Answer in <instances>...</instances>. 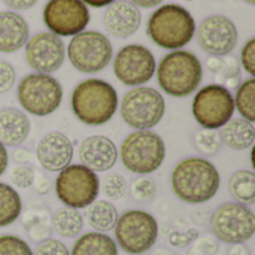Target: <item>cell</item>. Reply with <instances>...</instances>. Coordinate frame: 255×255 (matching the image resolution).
I'll return each mask as SVG.
<instances>
[{"mask_svg":"<svg viewBox=\"0 0 255 255\" xmlns=\"http://www.w3.org/2000/svg\"><path fill=\"white\" fill-rule=\"evenodd\" d=\"M36 155L37 161L45 170L52 173L61 172L70 166L73 158V145L66 134L60 131H51L40 139Z\"/></svg>","mask_w":255,"mask_h":255,"instance_id":"obj_17","label":"cell"},{"mask_svg":"<svg viewBox=\"0 0 255 255\" xmlns=\"http://www.w3.org/2000/svg\"><path fill=\"white\" fill-rule=\"evenodd\" d=\"M166 111L163 96L149 87H139L128 91L121 102V117L127 126L136 130L155 127Z\"/></svg>","mask_w":255,"mask_h":255,"instance_id":"obj_10","label":"cell"},{"mask_svg":"<svg viewBox=\"0 0 255 255\" xmlns=\"http://www.w3.org/2000/svg\"><path fill=\"white\" fill-rule=\"evenodd\" d=\"M43 21L55 36H76L90 22V10L81 0H49L43 9Z\"/></svg>","mask_w":255,"mask_h":255,"instance_id":"obj_13","label":"cell"},{"mask_svg":"<svg viewBox=\"0 0 255 255\" xmlns=\"http://www.w3.org/2000/svg\"><path fill=\"white\" fill-rule=\"evenodd\" d=\"M200 60L190 51L176 49L169 52L158 64L157 79L161 90L172 97L193 94L202 81Z\"/></svg>","mask_w":255,"mask_h":255,"instance_id":"obj_4","label":"cell"},{"mask_svg":"<svg viewBox=\"0 0 255 255\" xmlns=\"http://www.w3.org/2000/svg\"><path fill=\"white\" fill-rule=\"evenodd\" d=\"M230 255H250V251H248L245 247H242L241 244H236V245L232 248Z\"/></svg>","mask_w":255,"mask_h":255,"instance_id":"obj_47","label":"cell"},{"mask_svg":"<svg viewBox=\"0 0 255 255\" xmlns=\"http://www.w3.org/2000/svg\"><path fill=\"white\" fill-rule=\"evenodd\" d=\"M63 88L60 82L45 73H30L18 85V100L31 115L46 117L60 106Z\"/></svg>","mask_w":255,"mask_h":255,"instance_id":"obj_8","label":"cell"},{"mask_svg":"<svg viewBox=\"0 0 255 255\" xmlns=\"http://www.w3.org/2000/svg\"><path fill=\"white\" fill-rule=\"evenodd\" d=\"M114 72L124 85H142L154 76L155 58L152 52L142 45H127L117 54Z\"/></svg>","mask_w":255,"mask_h":255,"instance_id":"obj_14","label":"cell"},{"mask_svg":"<svg viewBox=\"0 0 255 255\" xmlns=\"http://www.w3.org/2000/svg\"><path fill=\"white\" fill-rule=\"evenodd\" d=\"M7 161H9V157H7V151L6 148L0 143V176L4 173L6 167H7Z\"/></svg>","mask_w":255,"mask_h":255,"instance_id":"obj_44","label":"cell"},{"mask_svg":"<svg viewBox=\"0 0 255 255\" xmlns=\"http://www.w3.org/2000/svg\"><path fill=\"white\" fill-rule=\"evenodd\" d=\"M163 0H131V3L134 6H140V7H154L157 4H160Z\"/></svg>","mask_w":255,"mask_h":255,"instance_id":"obj_46","label":"cell"},{"mask_svg":"<svg viewBox=\"0 0 255 255\" xmlns=\"http://www.w3.org/2000/svg\"><path fill=\"white\" fill-rule=\"evenodd\" d=\"M33 255H70V253L63 242L57 239H45L36 247Z\"/></svg>","mask_w":255,"mask_h":255,"instance_id":"obj_36","label":"cell"},{"mask_svg":"<svg viewBox=\"0 0 255 255\" xmlns=\"http://www.w3.org/2000/svg\"><path fill=\"white\" fill-rule=\"evenodd\" d=\"M70 255H118V247L108 235L91 232L73 244Z\"/></svg>","mask_w":255,"mask_h":255,"instance_id":"obj_23","label":"cell"},{"mask_svg":"<svg viewBox=\"0 0 255 255\" xmlns=\"http://www.w3.org/2000/svg\"><path fill=\"white\" fill-rule=\"evenodd\" d=\"M30 133L28 117L15 109L6 108L0 112V143L6 146H19Z\"/></svg>","mask_w":255,"mask_h":255,"instance_id":"obj_21","label":"cell"},{"mask_svg":"<svg viewBox=\"0 0 255 255\" xmlns=\"http://www.w3.org/2000/svg\"><path fill=\"white\" fill-rule=\"evenodd\" d=\"M235 100V109L248 123L255 121V79L250 78L241 82Z\"/></svg>","mask_w":255,"mask_h":255,"instance_id":"obj_29","label":"cell"},{"mask_svg":"<svg viewBox=\"0 0 255 255\" xmlns=\"http://www.w3.org/2000/svg\"><path fill=\"white\" fill-rule=\"evenodd\" d=\"M10 182L18 188H28L33 185L34 181V170L27 164H19L10 169L9 172Z\"/></svg>","mask_w":255,"mask_h":255,"instance_id":"obj_33","label":"cell"},{"mask_svg":"<svg viewBox=\"0 0 255 255\" xmlns=\"http://www.w3.org/2000/svg\"><path fill=\"white\" fill-rule=\"evenodd\" d=\"M64 55L63 40L49 31L37 33L25 43L27 63L37 73L49 75L57 72L64 63Z\"/></svg>","mask_w":255,"mask_h":255,"instance_id":"obj_15","label":"cell"},{"mask_svg":"<svg viewBox=\"0 0 255 255\" xmlns=\"http://www.w3.org/2000/svg\"><path fill=\"white\" fill-rule=\"evenodd\" d=\"M221 178L206 158L191 157L181 161L172 173V188L185 203L199 205L211 200L220 190Z\"/></svg>","mask_w":255,"mask_h":255,"instance_id":"obj_1","label":"cell"},{"mask_svg":"<svg viewBox=\"0 0 255 255\" xmlns=\"http://www.w3.org/2000/svg\"><path fill=\"white\" fill-rule=\"evenodd\" d=\"M0 255H33L25 241L13 235L0 236Z\"/></svg>","mask_w":255,"mask_h":255,"instance_id":"obj_31","label":"cell"},{"mask_svg":"<svg viewBox=\"0 0 255 255\" xmlns=\"http://www.w3.org/2000/svg\"><path fill=\"white\" fill-rule=\"evenodd\" d=\"M78 155L82 161V166L97 173L106 172L115 166L118 149L106 136H90L81 142Z\"/></svg>","mask_w":255,"mask_h":255,"instance_id":"obj_18","label":"cell"},{"mask_svg":"<svg viewBox=\"0 0 255 255\" xmlns=\"http://www.w3.org/2000/svg\"><path fill=\"white\" fill-rule=\"evenodd\" d=\"M184 1H193V0H184Z\"/></svg>","mask_w":255,"mask_h":255,"instance_id":"obj_50","label":"cell"},{"mask_svg":"<svg viewBox=\"0 0 255 255\" xmlns=\"http://www.w3.org/2000/svg\"><path fill=\"white\" fill-rule=\"evenodd\" d=\"M224 66V60H221L220 57H212L208 60V69L214 73H220L223 70Z\"/></svg>","mask_w":255,"mask_h":255,"instance_id":"obj_42","label":"cell"},{"mask_svg":"<svg viewBox=\"0 0 255 255\" xmlns=\"http://www.w3.org/2000/svg\"><path fill=\"white\" fill-rule=\"evenodd\" d=\"M194 146L202 155H215L221 148V139L218 131L203 128L194 136Z\"/></svg>","mask_w":255,"mask_h":255,"instance_id":"obj_30","label":"cell"},{"mask_svg":"<svg viewBox=\"0 0 255 255\" xmlns=\"http://www.w3.org/2000/svg\"><path fill=\"white\" fill-rule=\"evenodd\" d=\"M105 27L106 30L118 37H128L137 31L142 15L137 6L127 0H115L108 6L105 12Z\"/></svg>","mask_w":255,"mask_h":255,"instance_id":"obj_19","label":"cell"},{"mask_svg":"<svg viewBox=\"0 0 255 255\" xmlns=\"http://www.w3.org/2000/svg\"><path fill=\"white\" fill-rule=\"evenodd\" d=\"M84 4L93 6V7H103V6H109L112 4L115 0H81Z\"/></svg>","mask_w":255,"mask_h":255,"instance_id":"obj_45","label":"cell"},{"mask_svg":"<svg viewBox=\"0 0 255 255\" xmlns=\"http://www.w3.org/2000/svg\"><path fill=\"white\" fill-rule=\"evenodd\" d=\"M15 84V70L7 61L0 60V94L7 93Z\"/></svg>","mask_w":255,"mask_h":255,"instance_id":"obj_38","label":"cell"},{"mask_svg":"<svg viewBox=\"0 0 255 255\" xmlns=\"http://www.w3.org/2000/svg\"><path fill=\"white\" fill-rule=\"evenodd\" d=\"M232 197L241 205H253L255 202V175L251 170H239L232 175L229 182Z\"/></svg>","mask_w":255,"mask_h":255,"instance_id":"obj_26","label":"cell"},{"mask_svg":"<svg viewBox=\"0 0 255 255\" xmlns=\"http://www.w3.org/2000/svg\"><path fill=\"white\" fill-rule=\"evenodd\" d=\"M120 155L127 170L137 175H148L163 164L166 145L160 134L149 130H139L124 139Z\"/></svg>","mask_w":255,"mask_h":255,"instance_id":"obj_5","label":"cell"},{"mask_svg":"<svg viewBox=\"0 0 255 255\" xmlns=\"http://www.w3.org/2000/svg\"><path fill=\"white\" fill-rule=\"evenodd\" d=\"M247 3H250V4H255V0H245Z\"/></svg>","mask_w":255,"mask_h":255,"instance_id":"obj_49","label":"cell"},{"mask_svg":"<svg viewBox=\"0 0 255 255\" xmlns=\"http://www.w3.org/2000/svg\"><path fill=\"white\" fill-rule=\"evenodd\" d=\"M223 82L227 85L226 88H236L239 84H241V73H239V66L236 63V58H227L224 61V66H223ZM220 72V73H221Z\"/></svg>","mask_w":255,"mask_h":255,"instance_id":"obj_35","label":"cell"},{"mask_svg":"<svg viewBox=\"0 0 255 255\" xmlns=\"http://www.w3.org/2000/svg\"><path fill=\"white\" fill-rule=\"evenodd\" d=\"M88 224L99 233L111 232L118 221V211L114 203L108 200H96L88 206L87 211Z\"/></svg>","mask_w":255,"mask_h":255,"instance_id":"obj_24","label":"cell"},{"mask_svg":"<svg viewBox=\"0 0 255 255\" xmlns=\"http://www.w3.org/2000/svg\"><path fill=\"white\" fill-rule=\"evenodd\" d=\"M212 229L226 244H244L254 236V212L241 203H224L212 215Z\"/></svg>","mask_w":255,"mask_h":255,"instance_id":"obj_12","label":"cell"},{"mask_svg":"<svg viewBox=\"0 0 255 255\" xmlns=\"http://www.w3.org/2000/svg\"><path fill=\"white\" fill-rule=\"evenodd\" d=\"M155 191H157V187H155L154 181L148 179V178L136 179L131 184V196H133V199H136L139 202L151 200L155 196Z\"/></svg>","mask_w":255,"mask_h":255,"instance_id":"obj_34","label":"cell"},{"mask_svg":"<svg viewBox=\"0 0 255 255\" xmlns=\"http://www.w3.org/2000/svg\"><path fill=\"white\" fill-rule=\"evenodd\" d=\"M199 236L197 230L191 229L188 230L187 233H179V232H173L170 233L169 236V242L172 247H176V248H184V247H188L193 241H196Z\"/></svg>","mask_w":255,"mask_h":255,"instance_id":"obj_39","label":"cell"},{"mask_svg":"<svg viewBox=\"0 0 255 255\" xmlns=\"http://www.w3.org/2000/svg\"><path fill=\"white\" fill-rule=\"evenodd\" d=\"M51 226L63 238H76L84 229V218L78 209L61 208L54 212Z\"/></svg>","mask_w":255,"mask_h":255,"instance_id":"obj_25","label":"cell"},{"mask_svg":"<svg viewBox=\"0 0 255 255\" xmlns=\"http://www.w3.org/2000/svg\"><path fill=\"white\" fill-rule=\"evenodd\" d=\"M55 193L67 208L84 209L97 200L100 182L97 175L82 164H72L58 172Z\"/></svg>","mask_w":255,"mask_h":255,"instance_id":"obj_7","label":"cell"},{"mask_svg":"<svg viewBox=\"0 0 255 255\" xmlns=\"http://www.w3.org/2000/svg\"><path fill=\"white\" fill-rule=\"evenodd\" d=\"M3 1L10 9H15V10H27V9L33 7L37 0H3Z\"/></svg>","mask_w":255,"mask_h":255,"instance_id":"obj_41","label":"cell"},{"mask_svg":"<svg viewBox=\"0 0 255 255\" xmlns=\"http://www.w3.org/2000/svg\"><path fill=\"white\" fill-rule=\"evenodd\" d=\"M127 193V182L120 173H111L103 181V194L111 200H120Z\"/></svg>","mask_w":255,"mask_h":255,"instance_id":"obj_32","label":"cell"},{"mask_svg":"<svg viewBox=\"0 0 255 255\" xmlns=\"http://www.w3.org/2000/svg\"><path fill=\"white\" fill-rule=\"evenodd\" d=\"M28 24L16 12H0V52L10 54L28 40Z\"/></svg>","mask_w":255,"mask_h":255,"instance_id":"obj_20","label":"cell"},{"mask_svg":"<svg viewBox=\"0 0 255 255\" xmlns=\"http://www.w3.org/2000/svg\"><path fill=\"white\" fill-rule=\"evenodd\" d=\"M22 203L19 194L7 184L0 182V227L10 226L21 215Z\"/></svg>","mask_w":255,"mask_h":255,"instance_id":"obj_27","label":"cell"},{"mask_svg":"<svg viewBox=\"0 0 255 255\" xmlns=\"http://www.w3.org/2000/svg\"><path fill=\"white\" fill-rule=\"evenodd\" d=\"M154 255H173V254H169V253H166L164 250H160V251H157Z\"/></svg>","mask_w":255,"mask_h":255,"instance_id":"obj_48","label":"cell"},{"mask_svg":"<svg viewBox=\"0 0 255 255\" xmlns=\"http://www.w3.org/2000/svg\"><path fill=\"white\" fill-rule=\"evenodd\" d=\"M13 158H15V161H16V163H19V164H25V163H28V161H30V152H28L27 149L19 148V149H16V152L13 154Z\"/></svg>","mask_w":255,"mask_h":255,"instance_id":"obj_43","label":"cell"},{"mask_svg":"<svg viewBox=\"0 0 255 255\" xmlns=\"http://www.w3.org/2000/svg\"><path fill=\"white\" fill-rule=\"evenodd\" d=\"M118 96L115 88L102 79L82 81L72 94V111L88 126L106 124L115 115Z\"/></svg>","mask_w":255,"mask_h":255,"instance_id":"obj_2","label":"cell"},{"mask_svg":"<svg viewBox=\"0 0 255 255\" xmlns=\"http://www.w3.org/2000/svg\"><path fill=\"white\" fill-rule=\"evenodd\" d=\"M197 40L203 51L215 57L227 55L238 43V30L235 22L227 16L212 15L199 25Z\"/></svg>","mask_w":255,"mask_h":255,"instance_id":"obj_16","label":"cell"},{"mask_svg":"<svg viewBox=\"0 0 255 255\" xmlns=\"http://www.w3.org/2000/svg\"><path fill=\"white\" fill-rule=\"evenodd\" d=\"M22 224H24L27 235H30V238L33 241L49 239L51 220H49V214L46 209L33 208V209L27 211L22 218Z\"/></svg>","mask_w":255,"mask_h":255,"instance_id":"obj_28","label":"cell"},{"mask_svg":"<svg viewBox=\"0 0 255 255\" xmlns=\"http://www.w3.org/2000/svg\"><path fill=\"white\" fill-rule=\"evenodd\" d=\"M235 111V100L230 90L220 84L203 87L193 100L194 120L208 130L221 128L233 118Z\"/></svg>","mask_w":255,"mask_h":255,"instance_id":"obj_11","label":"cell"},{"mask_svg":"<svg viewBox=\"0 0 255 255\" xmlns=\"http://www.w3.org/2000/svg\"><path fill=\"white\" fill-rule=\"evenodd\" d=\"M115 239L124 253L140 255L149 251L158 236L155 218L145 211H127L115 224Z\"/></svg>","mask_w":255,"mask_h":255,"instance_id":"obj_6","label":"cell"},{"mask_svg":"<svg viewBox=\"0 0 255 255\" xmlns=\"http://www.w3.org/2000/svg\"><path fill=\"white\" fill-rule=\"evenodd\" d=\"M111 40L99 31H81L72 37L67 55L72 66L82 73H97L112 60Z\"/></svg>","mask_w":255,"mask_h":255,"instance_id":"obj_9","label":"cell"},{"mask_svg":"<svg viewBox=\"0 0 255 255\" xmlns=\"http://www.w3.org/2000/svg\"><path fill=\"white\" fill-rule=\"evenodd\" d=\"M33 185L36 187V191L39 194H46L51 188V182L49 179L43 175V173H34V181H33Z\"/></svg>","mask_w":255,"mask_h":255,"instance_id":"obj_40","label":"cell"},{"mask_svg":"<svg viewBox=\"0 0 255 255\" xmlns=\"http://www.w3.org/2000/svg\"><path fill=\"white\" fill-rule=\"evenodd\" d=\"M241 57H242V64H244V69L254 78L255 76V39H250L245 46L242 48V52H241Z\"/></svg>","mask_w":255,"mask_h":255,"instance_id":"obj_37","label":"cell"},{"mask_svg":"<svg viewBox=\"0 0 255 255\" xmlns=\"http://www.w3.org/2000/svg\"><path fill=\"white\" fill-rule=\"evenodd\" d=\"M146 33L160 48L179 49L193 39L196 22L185 7L170 3L160 6L151 15Z\"/></svg>","mask_w":255,"mask_h":255,"instance_id":"obj_3","label":"cell"},{"mask_svg":"<svg viewBox=\"0 0 255 255\" xmlns=\"http://www.w3.org/2000/svg\"><path fill=\"white\" fill-rule=\"evenodd\" d=\"M218 134L221 143L227 145L232 149L244 151L253 146L255 128L253 123H248L244 118H232L227 124L221 127V131Z\"/></svg>","mask_w":255,"mask_h":255,"instance_id":"obj_22","label":"cell"}]
</instances>
